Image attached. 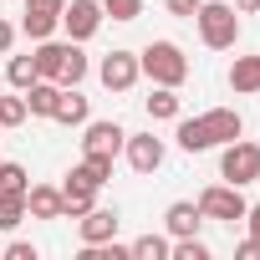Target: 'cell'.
Instances as JSON below:
<instances>
[{
    "label": "cell",
    "mask_w": 260,
    "mask_h": 260,
    "mask_svg": "<svg viewBox=\"0 0 260 260\" xmlns=\"http://www.w3.org/2000/svg\"><path fill=\"white\" fill-rule=\"evenodd\" d=\"M245 133V117L235 112V107H209V112H199V117H179V148L184 153H204V148H224V143H235Z\"/></svg>",
    "instance_id": "obj_1"
},
{
    "label": "cell",
    "mask_w": 260,
    "mask_h": 260,
    "mask_svg": "<svg viewBox=\"0 0 260 260\" xmlns=\"http://www.w3.org/2000/svg\"><path fill=\"white\" fill-rule=\"evenodd\" d=\"M230 87H235L240 97L260 92V56H235V67H230Z\"/></svg>",
    "instance_id": "obj_18"
},
{
    "label": "cell",
    "mask_w": 260,
    "mask_h": 260,
    "mask_svg": "<svg viewBox=\"0 0 260 260\" xmlns=\"http://www.w3.org/2000/svg\"><path fill=\"white\" fill-rule=\"evenodd\" d=\"M138 67L153 87H184V77H189V56L179 51V41H148L138 51Z\"/></svg>",
    "instance_id": "obj_2"
},
{
    "label": "cell",
    "mask_w": 260,
    "mask_h": 260,
    "mask_svg": "<svg viewBox=\"0 0 260 260\" xmlns=\"http://www.w3.org/2000/svg\"><path fill=\"white\" fill-rule=\"evenodd\" d=\"M127 164H133V174H158L164 169V138H153V133H127Z\"/></svg>",
    "instance_id": "obj_8"
},
{
    "label": "cell",
    "mask_w": 260,
    "mask_h": 260,
    "mask_svg": "<svg viewBox=\"0 0 260 260\" xmlns=\"http://www.w3.org/2000/svg\"><path fill=\"white\" fill-rule=\"evenodd\" d=\"M0 255H6V260H36V245H31V240H11Z\"/></svg>",
    "instance_id": "obj_29"
},
{
    "label": "cell",
    "mask_w": 260,
    "mask_h": 260,
    "mask_svg": "<svg viewBox=\"0 0 260 260\" xmlns=\"http://www.w3.org/2000/svg\"><path fill=\"white\" fill-rule=\"evenodd\" d=\"M0 189H21V194H26V189H31V174H26L21 164H0Z\"/></svg>",
    "instance_id": "obj_28"
},
{
    "label": "cell",
    "mask_w": 260,
    "mask_h": 260,
    "mask_svg": "<svg viewBox=\"0 0 260 260\" xmlns=\"http://www.w3.org/2000/svg\"><path fill=\"white\" fill-rule=\"evenodd\" d=\"M31 112H26V97H6L0 92V127H21Z\"/></svg>",
    "instance_id": "obj_26"
},
{
    "label": "cell",
    "mask_w": 260,
    "mask_h": 260,
    "mask_svg": "<svg viewBox=\"0 0 260 260\" xmlns=\"http://www.w3.org/2000/svg\"><path fill=\"white\" fill-rule=\"evenodd\" d=\"M235 255H240V260H260V240H245V245H235Z\"/></svg>",
    "instance_id": "obj_33"
},
{
    "label": "cell",
    "mask_w": 260,
    "mask_h": 260,
    "mask_svg": "<svg viewBox=\"0 0 260 260\" xmlns=\"http://www.w3.org/2000/svg\"><path fill=\"white\" fill-rule=\"evenodd\" d=\"M169 260H209V245H204V240H194V235H179V240H174V250H169Z\"/></svg>",
    "instance_id": "obj_25"
},
{
    "label": "cell",
    "mask_w": 260,
    "mask_h": 260,
    "mask_svg": "<svg viewBox=\"0 0 260 260\" xmlns=\"http://www.w3.org/2000/svg\"><path fill=\"white\" fill-rule=\"evenodd\" d=\"M219 179H224V184H255V179H260V143H245V138L224 143V153H219Z\"/></svg>",
    "instance_id": "obj_4"
},
{
    "label": "cell",
    "mask_w": 260,
    "mask_h": 260,
    "mask_svg": "<svg viewBox=\"0 0 260 260\" xmlns=\"http://www.w3.org/2000/svg\"><path fill=\"white\" fill-rule=\"evenodd\" d=\"M26 214H31V219H61V189L31 184V189H26Z\"/></svg>",
    "instance_id": "obj_12"
},
{
    "label": "cell",
    "mask_w": 260,
    "mask_h": 260,
    "mask_svg": "<svg viewBox=\"0 0 260 260\" xmlns=\"http://www.w3.org/2000/svg\"><path fill=\"white\" fill-rule=\"evenodd\" d=\"M87 127V138H82V153H107V158H117L122 153V143H127V133H122V127L117 122H82Z\"/></svg>",
    "instance_id": "obj_9"
},
{
    "label": "cell",
    "mask_w": 260,
    "mask_h": 260,
    "mask_svg": "<svg viewBox=\"0 0 260 260\" xmlns=\"http://www.w3.org/2000/svg\"><path fill=\"white\" fill-rule=\"evenodd\" d=\"M194 21H199V41L209 51H230L240 41V16H235L230 0H204V6L194 11Z\"/></svg>",
    "instance_id": "obj_3"
},
{
    "label": "cell",
    "mask_w": 260,
    "mask_h": 260,
    "mask_svg": "<svg viewBox=\"0 0 260 260\" xmlns=\"http://www.w3.org/2000/svg\"><path fill=\"white\" fill-rule=\"evenodd\" d=\"M67 0H26V11H46V16H61Z\"/></svg>",
    "instance_id": "obj_31"
},
{
    "label": "cell",
    "mask_w": 260,
    "mask_h": 260,
    "mask_svg": "<svg viewBox=\"0 0 260 260\" xmlns=\"http://www.w3.org/2000/svg\"><path fill=\"white\" fill-rule=\"evenodd\" d=\"M67 179H72V184H87V189H102V184L112 179V158H107V153H87Z\"/></svg>",
    "instance_id": "obj_14"
},
{
    "label": "cell",
    "mask_w": 260,
    "mask_h": 260,
    "mask_svg": "<svg viewBox=\"0 0 260 260\" xmlns=\"http://www.w3.org/2000/svg\"><path fill=\"white\" fill-rule=\"evenodd\" d=\"M26 219V194L21 189H0V230H16Z\"/></svg>",
    "instance_id": "obj_20"
},
{
    "label": "cell",
    "mask_w": 260,
    "mask_h": 260,
    "mask_svg": "<svg viewBox=\"0 0 260 260\" xmlns=\"http://www.w3.org/2000/svg\"><path fill=\"white\" fill-rule=\"evenodd\" d=\"M169 235L179 240V235H194L199 224H204V214H199V204H189V199H179V204H169Z\"/></svg>",
    "instance_id": "obj_17"
},
{
    "label": "cell",
    "mask_w": 260,
    "mask_h": 260,
    "mask_svg": "<svg viewBox=\"0 0 260 260\" xmlns=\"http://www.w3.org/2000/svg\"><path fill=\"white\" fill-rule=\"evenodd\" d=\"M21 97H26V112H31V117H51V107H56V97H61V82H46V77H36V82H31Z\"/></svg>",
    "instance_id": "obj_13"
},
{
    "label": "cell",
    "mask_w": 260,
    "mask_h": 260,
    "mask_svg": "<svg viewBox=\"0 0 260 260\" xmlns=\"http://www.w3.org/2000/svg\"><path fill=\"white\" fill-rule=\"evenodd\" d=\"M204 6V0H169V16H184V21H194V11Z\"/></svg>",
    "instance_id": "obj_30"
},
{
    "label": "cell",
    "mask_w": 260,
    "mask_h": 260,
    "mask_svg": "<svg viewBox=\"0 0 260 260\" xmlns=\"http://www.w3.org/2000/svg\"><path fill=\"white\" fill-rule=\"evenodd\" d=\"M102 16H112V21H138V16H143V0H102Z\"/></svg>",
    "instance_id": "obj_27"
},
{
    "label": "cell",
    "mask_w": 260,
    "mask_h": 260,
    "mask_svg": "<svg viewBox=\"0 0 260 260\" xmlns=\"http://www.w3.org/2000/svg\"><path fill=\"white\" fill-rule=\"evenodd\" d=\"M127 250H133V260H169V250H174V245H169L164 235H138Z\"/></svg>",
    "instance_id": "obj_21"
},
{
    "label": "cell",
    "mask_w": 260,
    "mask_h": 260,
    "mask_svg": "<svg viewBox=\"0 0 260 260\" xmlns=\"http://www.w3.org/2000/svg\"><path fill=\"white\" fill-rule=\"evenodd\" d=\"M0 250H6V240H0Z\"/></svg>",
    "instance_id": "obj_36"
},
{
    "label": "cell",
    "mask_w": 260,
    "mask_h": 260,
    "mask_svg": "<svg viewBox=\"0 0 260 260\" xmlns=\"http://www.w3.org/2000/svg\"><path fill=\"white\" fill-rule=\"evenodd\" d=\"M97 204V189H87V184H61V219H82L87 209Z\"/></svg>",
    "instance_id": "obj_16"
},
{
    "label": "cell",
    "mask_w": 260,
    "mask_h": 260,
    "mask_svg": "<svg viewBox=\"0 0 260 260\" xmlns=\"http://www.w3.org/2000/svg\"><path fill=\"white\" fill-rule=\"evenodd\" d=\"M148 117H153V122L179 117V87H153V97H148Z\"/></svg>",
    "instance_id": "obj_19"
},
{
    "label": "cell",
    "mask_w": 260,
    "mask_h": 260,
    "mask_svg": "<svg viewBox=\"0 0 260 260\" xmlns=\"http://www.w3.org/2000/svg\"><path fill=\"white\" fill-rule=\"evenodd\" d=\"M82 77H87V56H82V46L72 41V46H67V67H61V87H82Z\"/></svg>",
    "instance_id": "obj_24"
},
{
    "label": "cell",
    "mask_w": 260,
    "mask_h": 260,
    "mask_svg": "<svg viewBox=\"0 0 260 260\" xmlns=\"http://www.w3.org/2000/svg\"><path fill=\"white\" fill-rule=\"evenodd\" d=\"M245 224H250V240H260V204L245 209Z\"/></svg>",
    "instance_id": "obj_34"
},
{
    "label": "cell",
    "mask_w": 260,
    "mask_h": 260,
    "mask_svg": "<svg viewBox=\"0 0 260 260\" xmlns=\"http://www.w3.org/2000/svg\"><path fill=\"white\" fill-rule=\"evenodd\" d=\"M6 82H11L16 92H26V87L36 82V56H11V67H6Z\"/></svg>",
    "instance_id": "obj_23"
},
{
    "label": "cell",
    "mask_w": 260,
    "mask_h": 260,
    "mask_svg": "<svg viewBox=\"0 0 260 260\" xmlns=\"http://www.w3.org/2000/svg\"><path fill=\"white\" fill-rule=\"evenodd\" d=\"M56 26H61V16H46V11H26V21H21V31H26L31 41H46V36H56Z\"/></svg>",
    "instance_id": "obj_22"
},
{
    "label": "cell",
    "mask_w": 260,
    "mask_h": 260,
    "mask_svg": "<svg viewBox=\"0 0 260 260\" xmlns=\"http://www.w3.org/2000/svg\"><path fill=\"white\" fill-rule=\"evenodd\" d=\"M67 46H72V41H51V36H46V41H36V51H31V56H36V77H46V82H61Z\"/></svg>",
    "instance_id": "obj_11"
},
{
    "label": "cell",
    "mask_w": 260,
    "mask_h": 260,
    "mask_svg": "<svg viewBox=\"0 0 260 260\" xmlns=\"http://www.w3.org/2000/svg\"><path fill=\"white\" fill-rule=\"evenodd\" d=\"M245 209H250V204H245L240 184H209V189L199 194V214H204V219H230V224H235V219H245Z\"/></svg>",
    "instance_id": "obj_5"
},
{
    "label": "cell",
    "mask_w": 260,
    "mask_h": 260,
    "mask_svg": "<svg viewBox=\"0 0 260 260\" xmlns=\"http://www.w3.org/2000/svg\"><path fill=\"white\" fill-rule=\"evenodd\" d=\"M11 46H16V26H11V21H6V16H0V56H6V51H11Z\"/></svg>",
    "instance_id": "obj_32"
},
{
    "label": "cell",
    "mask_w": 260,
    "mask_h": 260,
    "mask_svg": "<svg viewBox=\"0 0 260 260\" xmlns=\"http://www.w3.org/2000/svg\"><path fill=\"white\" fill-rule=\"evenodd\" d=\"M117 224H122V219H117V209H97V204H92V209L77 219V230H82V245H107V240L117 235Z\"/></svg>",
    "instance_id": "obj_10"
},
{
    "label": "cell",
    "mask_w": 260,
    "mask_h": 260,
    "mask_svg": "<svg viewBox=\"0 0 260 260\" xmlns=\"http://www.w3.org/2000/svg\"><path fill=\"white\" fill-rule=\"evenodd\" d=\"M51 122L82 127V122H87V97H82L77 87H61V97H56V107H51Z\"/></svg>",
    "instance_id": "obj_15"
},
{
    "label": "cell",
    "mask_w": 260,
    "mask_h": 260,
    "mask_svg": "<svg viewBox=\"0 0 260 260\" xmlns=\"http://www.w3.org/2000/svg\"><path fill=\"white\" fill-rule=\"evenodd\" d=\"M61 26L72 41H92L102 26V0H67L61 6Z\"/></svg>",
    "instance_id": "obj_7"
},
{
    "label": "cell",
    "mask_w": 260,
    "mask_h": 260,
    "mask_svg": "<svg viewBox=\"0 0 260 260\" xmlns=\"http://www.w3.org/2000/svg\"><path fill=\"white\" fill-rule=\"evenodd\" d=\"M230 6H235L240 16H255V11H260V0H230Z\"/></svg>",
    "instance_id": "obj_35"
},
{
    "label": "cell",
    "mask_w": 260,
    "mask_h": 260,
    "mask_svg": "<svg viewBox=\"0 0 260 260\" xmlns=\"http://www.w3.org/2000/svg\"><path fill=\"white\" fill-rule=\"evenodd\" d=\"M97 77H102V87H107V92H133V82L143 77L138 51H107V56H102V67H97Z\"/></svg>",
    "instance_id": "obj_6"
}]
</instances>
